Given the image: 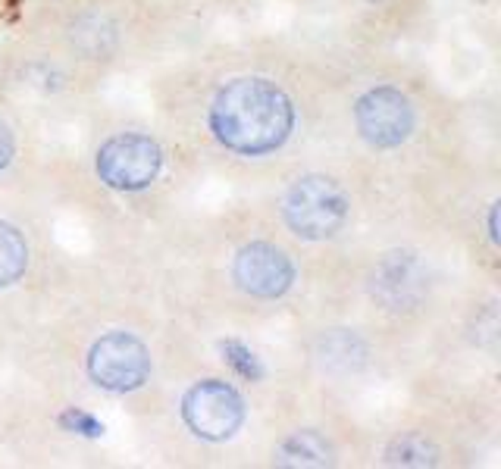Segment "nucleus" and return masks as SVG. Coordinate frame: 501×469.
<instances>
[{"mask_svg": "<svg viewBox=\"0 0 501 469\" xmlns=\"http://www.w3.org/2000/svg\"><path fill=\"white\" fill-rule=\"evenodd\" d=\"M292 100L267 79H239L213 100L210 128L235 154H267L286 145L292 132Z\"/></svg>", "mask_w": 501, "mask_h": 469, "instance_id": "1", "label": "nucleus"}, {"mask_svg": "<svg viewBox=\"0 0 501 469\" xmlns=\"http://www.w3.org/2000/svg\"><path fill=\"white\" fill-rule=\"evenodd\" d=\"M286 220L292 232L310 241L333 238L348 220V194L326 175L298 179L286 194Z\"/></svg>", "mask_w": 501, "mask_h": 469, "instance_id": "2", "label": "nucleus"}, {"mask_svg": "<svg viewBox=\"0 0 501 469\" xmlns=\"http://www.w3.org/2000/svg\"><path fill=\"white\" fill-rule=\"evenodd\" d=\"M88 372L100 389L126 394L147 382L151 357H147V348L138 338L126 335V332H110L91 348Z\"/></svg>", "mask_w": 501, "mask_h": 469, "instance_id": "3", "label": "nucleus"}, {"mask_svg": "<svg viewBox=\"0 0 501 469\" xmlns=\"http://www.w3.org/2000/svg\"><path fill=\"white\" fill-rule=\"evenodd\" d=\"M160 147L145 135H117L98 154V173L117 192H141L160 173Z\"/></svg>", "mask_w": 501, "mask_h": 469, "instance_id": "4", "label": "nucleus"}, {"mask_svg": "<svg viewBox=\"0 0 501 469\" xmlns=\"http://www.w3.org/2000/svg\"><path fill=\"white\" fill-rule=\"evenodd\" d=\"M182 417H185L188 429L207 441H226L229 435L239 432L241 419H245V404H241L239 391L226 382H201L182 400Z\"/></svg>", "mask_w": 501, "mask_h": 469, "instance_id": "5", "label": "nucleus"}, {"mask_svg": "<svg viewBox=\"0 0 501 469\" xmlns=\"http://www.w3.org/2000/svg\"><path fill=\"white\" fill-rule=\"evenodd\" d=\"M357 128L373 147H398L414 132V110L395 88H373L357 100Z\"/></svg>", "mask_w": 501, "mask_h": 469, "instance_id": "6", "label": "nucleus"}, {"mask_svg": "<svg viewBox=\"0 0 501 469\" xmlns=\"http://www.w3.org/2000/svg\"><path fill=\"white\" fill-rule=\"evenodd\" d=\"M292 278H295L292 260L267 241L248 244L235 257V282H239V288L254 297H263V301L286 295L292 288Z\"/></svg>", "mask_w": 501, "mask_h": 469, "instance_id": "7", "label": "nucleus"}, {"mask_svg": "<svg viewBox=\"0 0 501 469\" xmlns=\"http://www.w3.org/2000/svg\"><path fill=\"white\" fill-rule=\"evenodd\" d=\"M25 263H29V250H25L23 235L6 222H0V285L16 282L25 273Z\"/></svg>", "mask_w": 501, "mask_h": 469, "instance_id": "8", "label": "nucleus"}, {"mask_svg": "<svg viewBox=\"0 0 501 469\" xmlns=\"http://www.w3.org/2000/svg\"><path fill=\"white\" fill-rule=\"evenodd\" d=\"M282 460L286 464H326L329 445L317 432H301L282 445Z\"/></svg>", "mask_w": 501, "mask_h": 469, "instance_id": "9", "label": "nucleus"}, {"mask_svg": "<svg viewBox=\"0 0 501 469\" xmlns=\"http://www.w3.org/2000/svg\"><path fill=\"white\" fill-rule=\"evenodd\" d=\"M222 353H226V363L232 366L241 379H248V382H257V379L263 376V366L257 363L250 348H245L241 342H226L222 344Z\"/></svg>", "mask_w": 501, "mask_h": 469, "instance_id": "10", "label": "nucleus"}, {"mask_svg": "<svg viewBox=\"0 0 501 469\" xmlns=\"http://www.w3.org/2000/svg\"><path fill=\"white\" fill-rule=\"evenodd\" d=\"M392 464H414V466H423L432 460V447L426 445L423 438H402L395 441L392 447Z\"/></svg>", "mask_w": 501, "mask_h": 469, "instance_id": "11", "label": "nucleus"}, {"mask_svg": "<svg viewBox=\"0 0 501 469\" xmlns=\"http://www.w3.org/2000/svg\"><path fill=\"white\" fill-rule=\"evenodd\" d=\"M60 426H63V429H70V432L88 435V438H98V435L104 432V426H100L94 417L82 413V410H66L63 417H60Z\"/></svg>", "mask_w": 501, "mask_h": 469, "instance_id": "12", "label": "nucleus"}, {"mask_svg": "<svg viewBox=\"0 0 501 469\" xmlns=\"http://www.w3.org/2000/svg\"><path fill=\"white\" fill-rule=\"evenodd\" d=\"M13 160V135L6 128V122L0 119V169H6Z\"/></svg>", "mask_w": 501, "mask_h": 469, "instance_id": "13", "label": "nucleus"}, {"mask_svg": "<svg viewBox=\"0 0 501 469\" xmlns=\"http://www.w3.org/2000/svg\"><path fill=\"white\" fill-rule=\"evenodd\" d=\"M489 235H492V241H498V207H492V216H489Z\"/></svg>", "mask_w": 501, "mask_h": 469, "instance_id": "14", "label": "nucleus"}]
</instances>
